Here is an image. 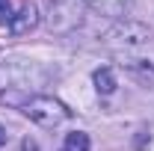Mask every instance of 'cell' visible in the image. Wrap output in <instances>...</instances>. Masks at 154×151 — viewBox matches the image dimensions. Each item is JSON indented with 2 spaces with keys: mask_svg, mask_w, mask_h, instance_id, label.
<instances>
[{
  "mask_svg": "<svg viewBox=\"0 0 154 151\" xmlns=\"http://www.w3.org/2000/svg\"><path fill=\"white\" fill-rule=\"evenodd\" d=\"M36 24H38V12H36V6H33V3H27L18 15H15V21L9 24V30H12L15 36H21V33H30Z\"/></svg>",
  "mask_w": 154,
  "mask_h": 151,
  "instance_id": "obj_5",
  "label": "cell"
},
{
  "mask_svg": "<svg viewBox=\"0 0 154 151\" xmlns=\"http://www.w3.org/2000/svg\"><path fill=\"white\" fill-rule=\"evenodd\" d=\"M116 59L142 80H154V33L139 21H125L107 36Z\"/></svg>",
  "mask_w": 154,
  "mask_h": 151,
  "instance_id": "obj_1",
  "label": "cell"
},
{
  "mask_svg": "<svg viewBox=\"0 0 154 151\" xmlns=\"http://www.w3.org/2000/svg\"><path fill=\"white\" fill-rule=\"evenodd\" d=\"M48 24L57 33H68L80 24V0H48Z\"/></svg>",
  "mask_w": 154,
  "mask_h": 151,
  "instance_id": "obj_4",
  "label": "cell"
},
{
  "mask_svg": "<svg viewBox=\"0 0 154 151\" xmlns=\"http://www.w3.org/2000/svg\"><path fill=\"white\" fill-rule=\"evenodd\" d=\"M24 151H36V142L33 139H24Z\"/></svg>",
  "mask_w": 154,
  "mask_h": 151,
  "instance_id": "obj_10",
  "label": "cell"
},
{
  "mask_svg": "<svg viewBox=\"0 0 154 151\" xmlns=\"http://www.w3.org/2000/svg\"><path fill=\"white\" fill-rule=\"evenodd\" d=\"M24 116L30 119V122H36L38 128H59L65 119H68V110L54 101V98H48V95H33L24 107Z\"/></svg>",
  "mask_w": 154,
  "mask_h": 151,
  "instance_id": "obj_3",
  "label": "cell"
},
{
  "mask_svg": "<svg viewBox=\"0 0 154 151\" xmlns=\"http://www.w3.org/2000/svg\"><path fill=\"white\" fill-rule=\"evenodd\" d=\"M48 80V71H42L36 62L27 59H6L0 65V101L12 104V107H24L33 95L30 89H36Z\"/></svg>",
  "mask_w": 154,
  "mask_h": 151,
  "instance_id": "obj_2",
  "label": "cell"
},
{
  "mask_svg": "<svg viewBox=\"0 0 154 151\" xmlns=\"http://www.w3.org/2000/svg\"><path fill=\"white\" fill-rule=\"evenodd\" d=\"M27 3L30 0H0V27H9L15 21V15H18Z\"/></svg>",
  "mask_w": 154,
  "mask_h": 151,
  "instance_id": "obj_7",
  "label": "cell"
},
{
  "mask_svg": "<svg viewBox=\"0 0 154 151\" xmlns=\"http://www.w3.org/2000/svg\"><path fill=\"white\" fill-rule=\"evenodd\" d=\"M95 12L101 15H107V18H122V15H128V9H131V0H86Z\"/></svg>",
  "mask_w": 154,
  "mask_h": 151,
  "instance_id": "obj_6",
  "label": "cell"
},
{
  "mask_svg": "<svg viewBox=\"0 0 154 151\" xmlns=\"http://www.w3.org/2000/svg\"><path fill=\"white\" fill-rule=\"evenodd\" d=\"M92 80H95V89L101 95H113L116 92V74L110 68H98L95 74H92Z\"/></svg>",
  "mask_w": 154,
  "mask_h": 151,
  "instance_id": "obj_8",
  "label": "cell"
},
{
  "mask_svg": "<svg viewBox=\"0 0 154 151\" xmlns=\"http://www.w3.org/2000/svg\"><path fill=\"white\" fill-rule=\"evenodd\" d=\"M59 151H89V136L83 131H74V133H68L65 136V145Z\"/></svg>",
  "mask_w": 154,
  "mask_h": 151,
  "instance_id": "obj_9",
  "label": "cell"
},
{
  "mask_svg": "<svg viewBox=\"0 0 154 151\" xmlns=\"http://www.w3.org/2000/svg\"><path fill=\"white\" fill-rule=\"evenodd\" d=\"M3 142H6V131L0 128V145H3Z\"/></svg>",
  "mask_w": 154,
  "mask_h": 151,
  "instance_id": "obj_11",
  "label": "cell"
}]
</instances>
